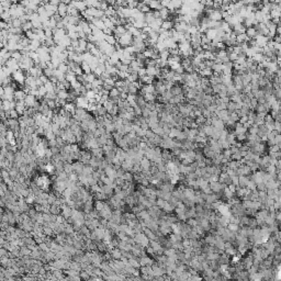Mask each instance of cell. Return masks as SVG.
<instances>
[{
	"label": "cell",
	"mask_w": 281,
	"mask_h": 281,
	"mask_svg": "<svg viewBox=\"0 0 281 281\" xmlns=\"http://www.w3.org/2000/svg\"><path fill=\"white\" fill-rule=\"evenodd\" d=\"M117 44L120 45V46L122 47V48H125V47L127 46H132V42H133V38H132V35H131L127 31H126V33L122 36V38H120L119 40L117 41Z\"/></svg>",
	"instance_id": "6da1fadb"
},
{
	"label": "cell",
	"mask_w": 281,
	"mask_h": 281,
	"mask_svg": "<svg viewBox=\"0 0 281 281\" xmlns=\"http://www.w3.org/2000/svg\"><path fill=\"white\" fill-rule=\"evenodd\" d=\"M125 33H126V29H125V26H123V25H117V26H115V29L113 30V35H114V38H117V41L120 38H122Z\"/></svg>",
	"instance_id": "7a4b0ae2"
},
{
	"label": "cell",
	"mask_w": 281,
	"mask_h": 281,
	"mask_svg": "<svg viewBox=\"0 0 281 281\" xmlns=\"http://www.w3.org/2000/svg\"><path fill=\"white\" fill-rule=\"evenodd\" d=\"M255 41H256V44L257 46L260 47V48H264L266 45H267V43H268V38L267 36H263V35H257L256 38H255Z\"/></svg>",
	"instance_id": "3957f363"
},
{
	"label": "cell",
	"mask_w": 281,
	"mask_h": 281,
	"mask_svg": "<svg viewBox=\"0 0 281 281\" xmlns=\"http://www.w3.org/2000/svg\"><path fill=\"white\" fill-rule=\"evenodd\" d=\"M67 9L68 6L65 2H60L59 6L57 7V14H59L62 18L67 17Z\"/></svg>",
	"instance_id": "277c9868"
},
{
	"label": "cell",
	"mask_w": 281,
	"mask_h": 281,
	"mask_svg": "<svg viewBox=\"0 0 281 281\" xmlns=\"http://www.w3.org/2000/svg\"><path fill=\"white\" fill-rule=\"evenodd\" d=\"M168 91L171 93L172 97L180 96V95H182V91H181V85L178 84V83H175V85H174V86H172L171 88L169 89Z\"/></svg>",
	"instance_id": "5b68a950"
},
{
	"label": "cell",
	"mask_w": 281,
	"mask_h": 281,
	"mask_svg": "<svg viewBox=\"0 0 281 281\" xmlns=\"http://www.w3.org/2000/svg\"><path fill=\"white\" fill-rule=\"evenodd\" d=\"M245 35H246L249 40H255V38L258 35V33H257L255 26H250V28H246V30H245Z\"/></svg>",
	"instance_id": "8992f818"
},
{
	"label": "cell",
	"mask_w": 281,
	"mask_h": 281,
	"mask_svg": "<svg viewBox=\"0 0 281 281\" xmlns=\"http://www.w3.org/2000/svg\"><path fill=\"white\" fill-rule=\"evenodd\" d=\"M141 95H146V93H155V88L153 85H143L141 90H139Z\"/></svg>",
	"instance_id": "52a82bcc"
},
{
	"label": "cell",
	"mask_w": 281,
	"mask_h": 281,
	"mask_svg": "<svg viewBox=\"0 0 281 281\" xmlns=\"http://www.w3.org/2000/svg\"><path fill=\"white\" fill-rule=\"evenodd\" d=\"M143 98L145 102H156V99H157V96L155 93H146V95H143Z\"/></svg>",
	"instance_id": "ba28073f"
},
{
	"label": "cell",
	"mask_w": 281,
	"mask_h": 281,
	"mask_svg": "<svg viewBox=\"0 0 281 281\" xmlns=\"http://www.w3.org/2000/svg\"><path fill=\"white\" fill-rule=\"evenodd\" d=\"M136 9L139 10L141 13H147L151 11V9H149V7L148 6H146V4H144L143 2H139V4H137V7H136Z\"/></svg>",
	"instance_id": "9c48e42d"
},
{
	"label": "cell",
	"mask_w": 281,
	"mask_h": 281,
	"mask_svg": "<svg viewBox=\"0 0 281 281\" xmlns=\"http://www.w3.org/2000/svg\"><path fill=\"white\" fill-rule=\"evenodd\" d=\"M161 29H164L165 31H170V30L174 29V22L169 21V20H166V21H163L161 23Z\"/></svg>",
	"instance_id": "30bf717a"
},
{
	"label": "cell",
	"mask_w": 281,
	"mask_h": 281,
	"mask_svg": "<svg viewBox=\"0 0 281 281\" xmlns=\"http://www.w3.org/2000/svg\"><path fill=\"white\" fill-rule=\"evenodd\" d=\"M159 17L163 21H166L169 18V10L167 8H163L159 10Z\"/></svg>",
	"instance_id": "8fae6325"
},
{
	"label": "cell",
	"mask_w": 281,
	"mask_h": 281,
	"mask_svg": "<svg viewBox=\"0 0 281 281\" xmlns=\"http://www.w3.org/2000/svg\"><path fill=\"white\" fill-rule=\"evenodd\" d=\"M202 131H203V133L206 134V137H211V135H212V133H213V126L212 125H203V129H202Z\"/></svg>",
	"instance_id": "7c38bea8"
},
{
	"label": "cell",
	"mask_w": 281,
	"mask_h": 281,
	"mask_svg": "<svg viewBox=\"0 0 281 281\" xmlns=\"http://www.w3.org/2000/svg\"><path fill=\"white\" fill-rule=\"evenodd\" d=\"M139 76H137V73H132V74H129L127 75V77H126V79L129 83H136V81H139Z\"/></svg>",
	"instance_id": "4fadbf2b"
},
{
	"label": "cell",
	"mask_w": 281,
	"mask_h": 281,
	"mask_svg": "<svg viewBox=\"0 0 281 281\" xmlns=\"http://www.w3.org/2000/svg\"><path fill=\"white\" fill-rule=\"evenodd\" d=\"M211 69H212V71H213V74H222V69H223V66L222 64H213V66L211 67Z\"/></svg>",
	"instance_id": "5bb4252c"
},
{
	"label": "cell",
	"mask_w": 281,
	"mask_h": 281,
	"mask_svg": "<svg viewBox=\"0 0 281 281\" xmlns=\"http://www.w3.org/2000/svg\"><path fill=\"white\" fill-rule=\"evenodd\" d=\"M161 158H163V160H171L172 158V154L170 153V152H168V149H164V151H161Z\"/></svg>",
	"instance_id": "9a60e30c"
},
{
	"label": "cell",
	"mask_w": 281,
	"mask_h": 281,
	"mask_svg": "<svg viewBox=\"0 0 281 281\" xmlns=\"http://www.w3.org/2000/svg\"><path fill=\"white\" fill-rule=\"evenodd\" d=\"M169 56H170V54H169V50H167V48H165L164 51L159 52V58L163 59V60H167V59L169 58Z\"/></svg>",
	"instance_id": "2e32d148"
},
{
	"label": "cell",
	"mask_w": 281,
	"mask_h": 281,
	"mask_svg": "<svg viewBox=\"0 0 281 281\" xmlns=\"http://www.w3.org/2000/svg\"><path fill=\"white\" fill-rule=\"evenodd\" d=\"M141 166L143 167L144 170H147L148 168L151 167V161H149V159H147V158H142V160H141Z\"/></svg>",
	"instance_id": "e0dca14e"
},
{
	"label": "cell",
	"mask_w": 281,
	"mask_h": 281,
	"mask_svg": "<svg viewBox=\"0 0 281 281\" xmlns=\"http://www.w3.org/2000/svg\"><path fill=\"white\" fill-rule=\"evenodd\" d=\"M223 85L220 84V85H213V86H211V88H212V91H213V95H218V92L221 91V89H222Z\"/></svg>",
	"instance_id": "ac0fdd59"
},
{
	"label": "cell",
	"mask_w": 281,
	"mask_h": 281,
	"mask_svg": "<svg viewBox=\"0 0 281 281\" xmlns=\"http://www.w3.org/2000/svg\"><path fill=\"white\" fill-rule=\"evenodd\" d=\"M279 134L278 132H276V131H271V132H268L267 133V135H266V139H267V141H272V139H275V137H276V135Z\"/></svg>",
	"instance_id": "d6986e66"
},
{
	"label": "cell",
	"mask_w": 281,
	"mask_h": 281,
	"mask_svg": "<svg viewBox=\"0 0 281 281\" xmlns=\"http://www.w3.org/2000/svg\"><path fill=\"white\" fill-rule=\"evenodd\" d=\"M257 131H258V126L256 125H252L249 129L247 130V134L250 135H257Z\"/></svg>",
	"instance_id": "ffe728a7"
},
{
	"label": "cell",
	"mask_w": 281,
	"mask_h": 281,
	"mask_svg": "<svg viewBox=\"0 0 281 281\" xmlns=\"http://www.w3.org/2000/svg\"><path fill=\"white\" fill-rule=\"evenodd\" d=\"M227 135H228V130H227V129H224V130L221 132V134H220V139H221V141H225L227 137Z\"/></svg>",
	"instance_id": "44dd1931"
},
{
	"label": "cell",
	"mask_w": 281,
	"mask_h": 281,
	"mask_svg": "<svg viewBox=\"0 0 281 281\" xmlns=\"http://www.w3.org/2000/svg\"><path fill=\"white\" fill-rule=\"evenodd\" d=\"M133 112H134L135 117H142V109L139 107H137V105H135L133 108Z\"/></svg>",
	"instance_id": "7402d4cb"
},
{
	"label": "cell",
	"mask_w": 281,
	"mask_h": 281,
	"mask_svg": "<svg viewBox=\"0 0 281 281\" xmlns=\"http://www.w3.org/2000/svg\"><path fill=\"white\" fill-rule=\"evenodd\" d=\"M228 117H230V120H232V121L234 122V123L238 122V120H239V117L237 115V113H236V112H234V113H230Z\"/></svg>",
	"instance_id": "603a6c76"
},
{
	"label": "cell",
	"mask_w": 281,
	"mask_h": 281,
	"mask_svg": "<svg viewBox=\"0 0 281 281\" xmlns=\"http://www.w3.org/2000/svg\"><path fill=\"white\" fill-rule=\"evenodd\" d=\"M277 152H280V146L273 145V146L269 147V153H277Z\"/></svg>",
	"instance_id": "cb8c5ba5"
},
{
	"label": "cell",
	"mask_w": 281,
	"mask_h": 281,
	"mask_svg": "<svg viewBox=\"0 0 281 281\" xmlns=\"http://www.w3.org/2000/svg\"><path fill=\"white\" fill-rule=\"evenodd\" d=\"M137 76H139V78H142L144 76H146V69H145V68H141V69L137 71Z\"/></svg>",
	"instance_id": "d4e9b609"
},
{
	"label": "cell",
	"mask_w": 281,
	"mask_h": 281,
	"mask_svg": "<svg viewBox=\"0 0 281 281\" xmlns=\"http://www.w3.org/2000/svg\"><path fill=\"white\" fill-rule=\"evenodd\" d=\"M203 93H204V95H213V91H212L211 86H208V87H206V88L203 89Z\"/></svg>",
	"instance_id": "484cf974"
},
{
	"label": "cell",
	"mask_w": 281,
	"mask_h": 281,
	"mask_svg": "<svg viewBox=\"0 0 281 281\" xmlns=\"http://www.w3.org/2000/svg\"><path fill=\"white\" fill-rule=\"evenodd\" d=\"M275 131H276V132H278V133L280 134V132H281L280 122H276V121H275Z\"/></svg>",
	"instance_id": "4316f807"
},
{
	"label": "cell",
	"mask_w": 281,
	"mask_h": 281,
	"mask_svg": "<svg viewBox=\"0 0 281 281\" xmlns=\"http://www.w3.org/2000/svg\"><path fill=\"white\" fill-rule=\"evenodd\" d=\"M280 143H281V136L280 134H277L276 137H275V144L278 145V146H280Z\"/></svg>",
	"instance_id": "83f0119b"
},
{
	"label": "cell",
	"mask_w": 281,
	"mask_h": 281,
	"mask_svg": "<svg viewBox=\"0 0 281 281\" xmlns=\"http://www.w3.org/2000/svg\"><path fill=\"white\" fill-rule=\"evenodd\" d=\"M246 136H247V135H237V136H236V141L244 142V141H246Z\"/></svg>",
	"instance_id": "f1b7e54d"
}]
</instances>
